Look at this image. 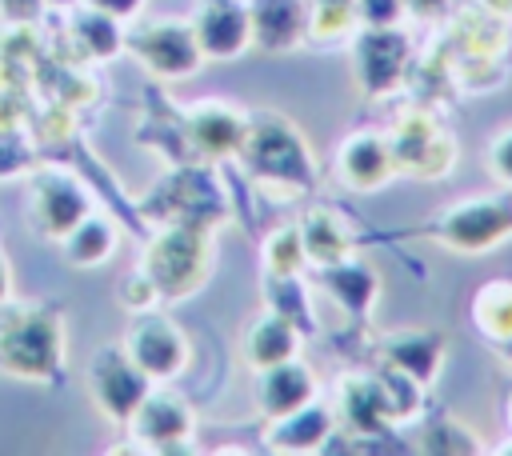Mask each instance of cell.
Returning a JSON list of instances; mask_svg holds the SVG:
<instances>
[{"label": "cell", "mask_w": 512, "mask_h": 456, "mask_svg": "<svg viewBox=\"0 0 512 456\" xmlns=\"http://www.w3.org/2000/svg\"><path fill=\"white\" fill-rule=\"evenodd\" d=\"M316 280H320V288H324L328 296L340 300V308H348V312H356V316H364V312L372 308L376 292H380L376 272H372L364 260H352V256H344V260H336V264H324Z\"/></svg>", "instance_id": "44dd1931"}, {"label": "cell", "mask_w": 512, "mask_h": 456, "mask_svg": "<svg viewBox=\"0 0 512 456\" xmlns=\"http://www.w3.org/2000/svg\"><path fill=\"white\" fill-rule=\"evenodd\" d=\"M68 48H72V56H68L72 64L76 60H108L124 48V32H120L116 16L84 8L68 20Z\"/></svg>", "instance_id": "7402d4cb"}, {"label": "cell", "mask_w": 512, "mask_h": 456, "mask_svg": "<svg viewBox=\"0 0 512 456\" xmlns=\"http://www.w3.org/2000/svg\"><path fill=\"white\" fill-rule=\"evenodd\" d=\"M88 396L92 404L112 420V424H128V416L140 408V400L148 396L152 380L132 364V356L124 352V344H112V348H100L92 360H88Z\"/></svg>", "instance_id": "8992f818"}, {"label": "cell", "mask_w": 512, "mask_h": 456, "mask_svg": "<svg viewBox=\"0 0 512 456\" xmlns=\"http://www.w3.org/2000/svg\"><path fill=\"white\" fill-rule=\"evenodd\" d=\"M304 0H248V28L260 52H288L304 36Z\"/></svg>", "instance_id": "e0dca14e"}, {"label": "cell", "mask_w": 512, "mask_h": 456, "mask_svg": "<svg viewBox=\"0 0 512 456\" xmlns=\"http://www.w3.org/2000/svg\"><path fill=\"white\" fill-rule=\"evenodd\" d=\"M352 72L368 96L392 92L408 72V40L392 24H368L356 40Z\"/></svg>", "instance_id": "7c38bea8"}, {"label": "cell", "mask_w": 512, "mask_h": 456, "mask_svg": "<svg viewBox=\"0 0 512 456\" xmlns=\"http://www.w3.org/2000/svg\"><path fill=\"white\" fill-rule=\"evenodd\" d=\"M64 352V316L56 308L0 300V372L16 380H56Z\"/></svg>", "instance_id": "7a4b0ae2"}, {"label": "cell", "mask_w": 512, "mask_h": 456, "mask_svg": "<svg viewBox=\"0 0 512 456\" xmlns=\"http://www.w3.org/2000/svg\"><path fill=\"white\" fill-rule=\"evenodd\" d=\"M184 136L192 144V156H204V160H224V156H236V144L244 136V124L248 116L236 108V104H224V100H200L184 112Z\"/></svg>", "instance_id": "5bb4252c"}, {"label": "cell", "mask_w": 512, "mask_h": 456, "mask_svg": "<svg viewBox=\"0 0 512 456\" xmlns=\"http://www.w3.org/2000/svg\"><path fill=\"white\" fill-rule=\"evenodd\" d=\"M92 212V200L84 184L68 172H36L28 184V224L44 240H64L84 216Z\"/></svg>", "instance_id": "ba28073f"}, {"label": "cell", "mask_w": 512, "mask_h": 456, "mask_svg": "<svg viewBox=\"0 0 512 456\" xmlns=\"http://www.w3.org/2000/svg\"><path fill=\"white\" fill-rule=\"evenodd\" d=\"M472 316L480 324L484 336L492 340H512V284L508 280H496V284H484L472 300Z\"/></svg>", "instance_id": "d4e9b609"}, {"label": "cell", "mask_w": 512, "mask_h": 456, "mask_svg": "<svg viewBox=\"0 0 512 456\" xmlns=\"http://www.w3.org/2000/svg\"><path fill=\"white\" fill-rule=\"evenodd\" d=\"M336 176L356 192H376L396 176L392 144L380 132H356L336 148Z\"/></svg>", "instance_id": "9a60e30c"}, {"label": "cell", "mask_w": 512, "mask_h": 456, "mask_svg": "<svg viewBox=\"0 0 512 456\" xmlns=\"http://www.w3.org/2000/svg\"><path fill=\"white\" fill-rule=\"evenodd\" d=\"M40 8H44V0H0V12H4V20H12L16 28L32 24V20L40 16Z\"/></svg>", "instance_id": "1f68e13d"}, {"label": "cell", "mask_w": 512, "mask_h": 456, "mask_svg": "<svg viewBox=\"0 0 512 456\" xmlns=\"http://www.w3.org/2000/svg\"><path fill=\"white\" fill-rule=\"evenodd\" d=\"M128 432L144 452H188L196 436V416L184 396L148 388L140 408L128 416Z\"/></svg>", "instance_id": "30bf717a"}, {"label": "cell", "mask_w": 512, "mask_h": 456, "mask_svg": "<svg viewBox=\"0 0 512 456\" xmlns=\"http://www.w3.org/2000/svg\"><path fill=\"white\" fill-rule=\"evenodd\" d=\"M52 4H64V0H52Z\"/></svg>", "instance_id": "e575fe53"}, {"label": "cell", "mask_w": 512, "mask_h": 456, "mask_svg": "<svg viewBox=\"0 0 512 456\" xmlns=\"http://www.w3.org/2000/svg\"><path fill=\"white\" fill-rule=\"evenodd\" d=\"M124 352L132 356V364L152 384H164V380L180 376L188 368V360H192L188 336L168 316H156V312H140V320L124 336Z\"/></svg>", "instance_id": "8fae6325"}, {"label": "cell", "mask_w": 512, "mask_h": 456, "mask_svg": "<svg viewBox=\"0 0 512 456\" xmlns=\"http://www.w3.org/2000/svg\"><path fill=\"white\" fill-rule=\"evenodd\" d=\"M296 352H300V328L288 316L272 312V308H268V316L248 324V332L240 340V356H244V364L252 372H264V368H272L280 360H292Z\"/></svg>", "instance_id": "ac0fdd59"}, {"label": "cell", "mask_w": 512, "mask_h": 456, "mask_svg": "<svg viewBox=\"0 0 512 456\" xmlns=\"http://www.w3.org/2000/svg\"><path fill=\"white\" fill-rule=\"evenodd\" d=\"M352 20H356V4L352 0H312L308 16H304V36L308 40H344L352 32Z\"/></svg>", "instance_id": "484cf974"}, {"label": "cell", "mask_w": 512, "mask_h": 456, "mask_svg": "<svg viewBox=\"0 0 512 456\" xmlns=\"http://www.w3.org/2000/svg\"><path fill=\"white\" fill-rule=\"evenodd\" d=\"M84 4L96 8V12H108V16H116V20H128V16L140 12L144 0H84Z\"/></svg>", "instance_id": "d6a6232c"}, {"label": "cell", "mask_w": 512, "mask_h": 456, "mask_svg": "<svg viewBox=\"0 0 512 456\" xmlns=\"http://www.w3.org/2000/svg\"><path fill=\"white\" fill-rule=\"evenodd\" d=\"M116 252V224L104 212H88L68 236H64V260L72 268H96Z\"/></svg>", "instance_id": "cb8c5ba5"}, {"label": "cell", "mask_w": 512, "mask_h": 456, "mask_svg": "<svg viewBox=\"0 0 512 456\" xmlns=\"http://www.w3.org/2000/svg\"><path fill=\"white\" fill-rule=\"evenodd\" d=\"M428 232L452 252H488L512 236V200L504 196L464 200L448 208L436 224H428Z\"/></svg>", "instance_id": "277c9868"}, {"label": "cell", "mask_w": 512, "mask_h": 456, "mask_svg": "<svg viewBox=\"0 0 512 456\" xmlns=\"http://www.w3.org/2000/svg\"><path fill=\"white\" fill-rule=\"evenodd\" d=\"M304 260L308 256H304V240H300L296 224H284V228H276L264 240V272H272V276H300Z\"/></svg>", "instance_id": "4316f807"}, {"label": "cell", "mask_w": 512, "mask_h": 456, "mask_svg": "<svg viewBox=\"0 0 512 456\" xmlns=\"http://www.w3.org/2000/svg\"><path fill=\"white\" fill-rule=\"evenodd\" d=\"M116 296H120V304H124L128 312H136V316H140V312H152V304H160V292L152 288V280H148L144 272H136L128 284H120Z\"/></svg>", "instance_id": "f1b7e54d"}, {"label": "cell", "mask_w": 512, "mask_h": 456, "mask_svg": "<svg viewBox=\"0 0 512 456\" xmlns=\"http://www.w3.org/2000/svg\"><path fill=\"white\" fill-rule=\"evenodd\" d=\"M332 424H336V412L320 408L316 400L288 412V416H276L268 420V432H264V444L272 452H316L328 436H332Z\"/></svg>", "instance_id": "d6986e66"}, {"label": "cell", "mask_w": 512, "mask_h": 456, "mask_svg": "<svg viewBox=\"0 0 512 456\" xmlns=\"http://www.w3.org/2000/svg\"><path fill=\"white\" fill-rule=\"evenodd\" d=\"M488 168L496 180L512 184V128H504L492 144H488Z\"/></svg>", "instance_id": "f546056e"}, {"label": "cell", "mask_w": 512, "mask_h": 456, "mask_svg": "<svg viewBox=\"0 0 512 456\" xmlns=\"http://www.w3.org/2000/svg\"><path fill=\"white\" fill-rule=\"evenodd\" d=\"M356 16H364V24H396V16L404 12V0H352Z\"/></svg>", "instance_id": "4dcf8cb0"}, {"label": "cell", "mask_w": 512, "mask_h": 456, "mask_svg": "<svg viewBox=\"0 0 512 456\" xmlns=\"http://www.w3.org/2000/svg\"><path fill=\"white\" fill-rule=\"evenodd\" d=\"M256 388H260V412H264L268 420L288 416V412H296V408H304V404L316 400V376H312V368L300 364L296 356H292V360H280V364H272V368H264Z\"/></svg>", "instance_id": "2e32d148"}, {"label": "cell", "mask_w": 512, "mask_h": 456, "mask_svg": "<svg viewBox=\"0 0 512 456\" xmlns=\"http://www.w3.org/2000/svg\"><path fill=\"white\" fill-rule=\"evenodd\" d=\"M140 272L152 280L160 300H184L204 288L212 272V240L208 228L196 224H164L140 252Z\"/></svg>", "instance_id": "3957f363"}, {"label": "cell", "mask_w": 512, "mask_h": 456, "mask_svg": "<svg viewBox=\"0 0 512 456\" xmlns=\"http://www.w3.org/2000/svg\"><path fill=\"white\" fill-rule=\"evenodd\" d=\"M264 300H268L272 312L288 316L296 328L308 324V292L300 288L296 276H272V272H264Z\"/></svg>", "instance_id": "83f0119b"}, {"label": "cell", "mask_w": 512, "mask_h": 456, "mask_svg": "<svg viewBox=\"0 0 512 456\" xmlns=\"http://www.w3.org/2000/svg\"><path fill=\"white\" fill-rule=\"evenodd\" d=\"M396 172H408L416 180H436L452 168V136L436 124L432 112H404L388 136Z\"/></svg>", "instance_id": "9c48e42d"}, {"label": "cell", "mask_w": 512, "mask_h": 456, "mask_svg": "<svg viewBox=\"0 0 512 456\" xmlns=\"http://www.w3.org/2000/svg\"><path fill=\"white\" fill-rule=\"evenodd\" d=\"M192 36L208 60H236L252 44L248 8L240 0H196Z\"/></svg>", "instance_id": "4fadbf2b"}, {"label": "cell", "mask_w": 512, "mask_h": 456, "mask_svg": "<svg viewBox=\"0 0 512 456\" xmlns=\"http://www.w3.org/2000/svg\"><path fill=\"white\" fill-rule=\"evenodd\" d=\"M296 228H300V240H304V256L316 268L352 256V232H348V224L340 220L336 208H308Z\"/></svg>", "instance_id": "ffe728a7"}, {"label": "cell", "mask_w": 512, "mask_h": 456, "mask_svg": "<svg viewBox=\"0 0 512 456\" xmlns=\"http://www.w3.org/2000/svg\"><path fill=\"white\" fill-rule=\"evenodd\" d=\"M124 44L132 48V56L160 80H184L200 68L204 52L192 36V24H176V20H148L136 24L132 32H124Z\"/></svg>", "instance_id": "52a82bcc"}, {"label": "cell", "mask_w": 512, "mask_h": 456, "mask_svg": "<svg viewBox=\"0 0 512 456\" xmlns=\"http://www.w3.org/2000/svg\"><path fill=\"white\" fill-rule=\"evenodd\" d=\"M380 352H384V364L400 368V372L412 376L416 384H428V380H436L444 344H440V336H432V332H396V336H384Z\"/></svg>", "instance_id": "603a6c76"}, {"label": "cell", "mask_w": 512, "mask_h": 456, "mask_svg": "<svg viewBox=\"0 0 512 456\" xmlns=\"http://www.w3.org/2000/svg\"><path fill=\"white\" fill-rule=\"evenodd\" d=\"M240 164L248 176L268 188L272 196H300L312 188V156L304 136L296 132L292 120L280 112H256L244 124V136L236 144Z\"/></svg>", "instance_id": "6da1fadb"}, {"label": "cell", "mask_w": 512, "mask_h": 456, "mask_svg": "<svg viewBox=\"0 0 512 456\" xmlns=\"http://www.w3.org/2000/svg\"><path fill=\"white\" fill-rule=\"evenodd\" d=\"M8 292H12V276H8V256L0 252V300H8Z\"/></svg>", "instance_id": "836d02e7"}, {"label": "cell", "mask_w": 512, "mask_h": 456, "mask_svg": "<svg viewBox=\"0 0 512 456\" xmlns=\"http://www.w3.org/2000/svg\"><path fill=\"white\" fill-rule=\"evenodd\" d=\"M144 208L152 216H164V224H196V228H212L216 220L228 216L220 188L196 168H176L172 176H164L144 200Z\"/></svg>", "instance_id": "5b68a950"}]
</instances>
